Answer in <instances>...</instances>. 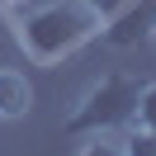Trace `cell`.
<instances>
[{
    "label": "cell",
    "instance_id": "3957f363",
    "mask_svg": "<svg viewBox=\"0 0 156 156\" xmlns=\"http://www.w3.org/2000/svg\"><path fill=\"white\" fill-rule=\"evenodd\" d=\"M151 33H156V0H128L114 19H104L99 38H104L109 48H137V43H147Z\"/></svg>",
    "mask_w": 156,
    "mask_h": 156
},
{
    "label": "cell",
    "instance_id": "52a82bcc",
    "mask_svg": "<svg viewBox=\"0 0 156 156\" xmlns=\"http://www.w3.org/2000/svg\"><path fill=\"white\" fill-rule=\"evenodd\" d=\"M80 5H85V10H90V14H99V24H104V19H114V14H118V10H123L128 0H80Z\"/></svg>",
    "mask_w": 156,
    "mask_h": 156
},
{
    "label": "cell",
    "instance_id": "277c9868",
    "mask_svg": "<svg viewBox=\"0 0 156 156\" xmlns=\"http://www.w3.org/2000/svg\"><path fill=\"white\" fill-rule=\"evenodd\" d=\"M33 109V80L14 66H0V118H24Z\"/></svg>",
    "mask_w": 156,
    "mask_h": 156
},
{
    "label": "cell",
    "instance_id": "5b68a950",
    "mask_svg": "<svg viewBox=\"0 0 156 156\" xmlns=\"http://www.w3.org/2000/svg\"><path fill=\"white\" fill-rule=\"evenodd\" d=\"M123 156H156V133H147V128H133V133L123 137Z\"/></svg>",
    "mask_w": 156,
    "mask_h": 156
},
{
    "label": "cell",
    "instance_id": "9c48e42d",
    "mask_svg": "<svg viewBox=\"0 0 156 156\" xmlns=\"http://www.w3.org/2000/svg\"><path fill=\"white\" fill-rule=\"evenodd\" d=\"M151 38H156V33H151Z\"/></svg>",
    "mask_w": 156,
    "mask_h": 156
},
{
    "label": "cell",
    "instance_id": "ba28073f",
    "mask_svg": "<svg viewBox=\"0 0 156 156\" xmlns=\"http://www.w3.org/2000/svg\"><path fill=\"white\" fill-rule=\"evenodd\" d=\"M76 156H123V147H118V142H104V137H95V142H85Z\"/></svg>",
    "mask_w": 156,
    "mask_h": 156
},
{
    "label": "cell",
    "instance_id": "6da1fadb",
    "mask_svg": "<svg viewBox=\"0 0 156 156\" xmlns=\"http://www.w3.org/2000/svg\"><path fill=\"white\" fill-rule=\"evenodd\" d=\"M99 29V14H90L80 0H43L14 10V38L33 66H62L85 43H95Z\"/></svg>",
    "mask_w": 156,
    "mask_h": 156
},
{
    "label": "cell",
    "instance_id": "8992f818",
    "mask_svg": "<svg viewBox=\"0 0 156 156\" xmlns=\"http://www.w3.org/2000/svg\"><path fill=\"white\" fill-rule=\"evenodd\" d=\"M133 128H147V133H156V80H147L142 104H137V123H133Z\"/></svg>",
    "mask_w": 156,
    "mask_h": 156
},
{
    "label": "cell",
    "instance_id": "7a4b0ae2",
    "mask_svg": "<svg viewBox=\"0 0 156 156\" xmlns=\"http://www.w3.org/2000/svg\"><path fill=\"white\" fill-rule=\"evenodd\" d=\"M142 76H128V71H109L99 76V85H90V95L71 109V118L62 123L66 137H104L118 133V128L137 123V104H142Z\"/></svg>",
    "mask_w": 156,
    "mask_h": 156
}]
</instances>
